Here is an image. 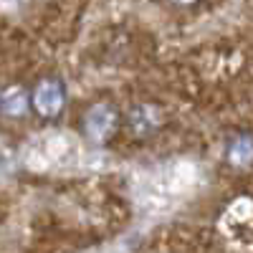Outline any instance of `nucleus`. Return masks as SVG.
<instances>
[{"instance_id": "nucleus-1", "label": "nucleus", "mask_w": 253, "mask_h": 253, "mask_svg": "<svg viewBox=\"0 0 253 253\" xmlns=\"http://www.w3.org/2000/svg\"><path fill=\"white\" fill-rule=\"evenodd\" d=\"M31 104L41 117L53 119L63 112V107H66V89H63V84L58 79H43V81H38V86L33 89Z\"/></svg>"}, {"instance_id": "nucleus-2", "label": "nucleus", "mask_w": 253, "mask_h": 253, "mask_svg": "<svg viewBox=\"0 0 253 253\" xmlns=\"http://www.w3.org/2000/svg\"><path fill=\"white\" fill-rule=\"evenodd\" d=\"M117 126H119V114L112 104H96L84 117V132L94 144L109 142V137L117 132Z\"/></svg>"}, {"instance_id": "nucleus-3", "label": "nucleus", "mask_w": 253, "mask_h": 253, "mask_svg": "<svg viewBox=\"0 0 253 253\" xmlns=\"http://www.w3.org/2000/svg\"><path fill=\"white\" fill-rule=\"evenodd\" d=\"M162 124H165V114L155 104H134L129 114H126V129L137 139L152 137Z\"/></svg>"}, {"instance_id": "nucleus-4", "label": "nucleus", "mask_w": 253, "mask_h": 253, "mask_svg": "<svg viewBox=\"0 0 253 253\" xmlns=\"http://www.w3.org/2000/svg\"><path fill=\"white\" fill-rule=\"evenodd\" d=\"M225 162L238 172H246L253 167V134L251 132H236L225 142Z\"/></svg>"}, {"instance_id": "nucleus-5", "label": "nucleus", "mask_w": 253, "mask_h": 253, "mask_svg": "<svg viewBox=\"0 0 253 253\" xmlns=\"http://www.w3.org/2000/svg\"><path fill=\"white\" fill-rule=\"evenodd\" d=\"M31 109V94L23 86H5L0 91V112L5 117H23Z\"/></svg>"}, {"instance_id": "nucleus-6", "label": "nucleus", "mask_w": 253, "mask_h": 253, "mask_svg": "<svg viewBox=\"0 0 253 253\" xmlns=\"http://www.w3.org/2000/svg\"><path fill=\"white\" fill-rule=\"evenodd\" d=\"M172 3H175V5H182V8H187V5H195L198 0H172Z\"/></svg>"}]
</instances>
